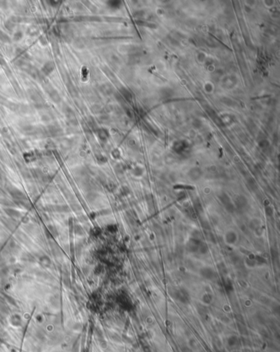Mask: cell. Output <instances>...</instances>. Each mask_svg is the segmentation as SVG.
Instances as JSON below:
<instances>
[{
  "label": "cell",
  "mask_w": 280,
  "mask_h": 352,
  "mask_svg": "<svg viewBox=\"0 0 280 352\" xmlns=\"http://www.w3.org/2000/svg\"><path fill=\"white\" fill-rule=\"evenodd\" d=\"M202 175V171L198 168H193L191 169V170L189 171V177L191 178L192 180H197L200 178Z\"/></svg>",
  "instance_id": "cell-4"
},
{
  "label": "cell",
  "mask_w": 280,
  "mask_h": 352,
  "mask_svg": "<svg viewBox=\"0 0 280 352\" xmlns=\"http://www.w3.org/2000/svg\"><path fill=\"white\" fill-rule=\"evenodd\" d=\"M122 93H123V96L125 97V99L127 100V101H129V100H132V95H131V93H130L127 90L122 89Z\"/></svg>",
  "instance_id": "cell-6"
},
{
  "label": "cell",
  "mask_w": 280,
  "mask_h": 352,
  "mask_svg": "<svg viewBox=\"0 0 280 352\" xmlns=\"http://www.w3.org/2000/svg\"><path fill=\"white\" fill-rule=\"evenodd\" d=\"M219 199H220L221 203L223 204V206H224V207L226 208V210L228 211L229 212H233V211L235 210L233 203L232 202L228 195L226 194V193H222V194L220 195V197H219Z\"/></svg>",
  "instance_id": "cell-3"
},
{
  "label": "cell",
  "mask_w": 280,
  "mask_h": 352,
  "mask_svg": "<svg viewBox=\"0 0 280 352\" xmlns=\"http://www.w3.org/2000/svg\"><path fill=\"white\" fill-rule=\"evenodd\" d=\"M233 204L235 209L239 211H244L247 208L248 201H247L246 197L238 196L235 200V203H233Z\"/></svg>",
  "instance_id": "cell-2"
},
{
  "label": "cell",
  "mask_w": 280,
  "mask_h": 352,
  "mask_svg": "<svg viewBox=\"0 0 280 352\" xmlns=\"http://www.w3.org/2000/svg\"><path fill=\"white\" fill-rule=\"evenodd\" d=\"M268 145H269V143H268L267 141H262L260 142V146L261 147H268Z\"/></svg>",
  "instance_id": "cell-7"
},
{
  "label": "cell",
  "mask_w": 280,
  "mask_h": 352,
  "mask_svg": "<svg viewBox=\"0 0 280 352\" xmlns=\"http://www.w3.org/2000/svg\"><path fill=\"white\" fill-rule=\"evenodd\" d=\"M223 239H224V242L226 244H228V245H234L238 239V234L234 231L230 230V231H228L227 232L225 233Z\"/></svg>",
  "instance_id": "cell-1"
},
{
  "label": "cell",
  "mask_w": 280,
  "mask_h": 352,
  "mask_svg": "<svg viewBox=\"0 0 280 352\" xmlns=\"http://www.w3.org/2000/svg\"><path fill=\"white\" fill-rule=\"evenodd\" d=\"M186 147H187V145L185 144L184 142H176L175 144H174L173 148L178 153H180V152H182L183 151H184Z\"/></svg>",
  "instance_id": "cell-5"
}]
</instances>
